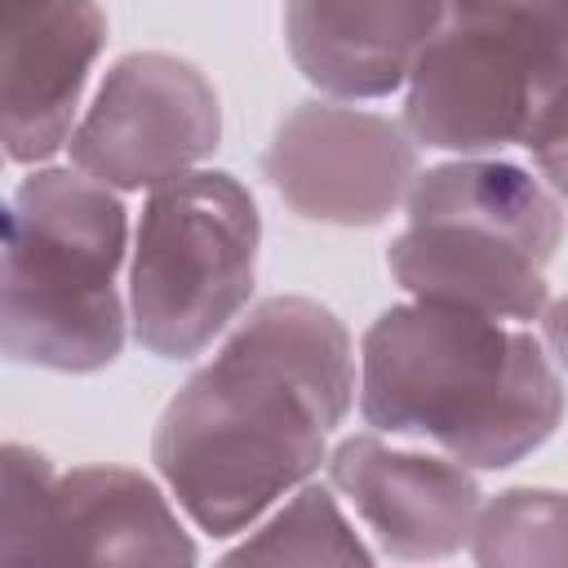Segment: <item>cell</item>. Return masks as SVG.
Returning a JSON list of instances; mask_svg holds the SVG:
<instances>
[{"label":"cell","instance_id":"obj_1","mask_svg":"<svg viewBox=\"0 0 568 568\" xmlns=\"http://www.w3.org/2000/svg\"><path fill=\"white\" fill-rule=\"evenodd\" d=\"M355 390L346 324L311 297H266L164 404L151 462L200 532L235 537L328 462Z\"/></svg>","mask_w":568,"mask_h":568},{"label":"cell","instance_id":"obj_2","mask_svg":"<svg viewBox=\"0 0 568 568\" xmlns=\"http://www.w3.org/2000/svg\"><path fill=\"white\" fill-rule=\"evenodd\" d=\"M359 413L377 435L506 470L564 422V382L532 333L413 297L382 311L359 342Z\"/></svg>","mask_w":568,"mask_h":568},{"label":"cell","instance_id":"obj_3","mask_svg":"<svg viewBox=\"0 0 568 568\" xmlns=\"http://www.w3.org/2000/svg\"><path fill=\"white\" fill-rule=\"evenodd\" d=\"M124 253L115 186L75 164L31 169L4 213V355L71 377L111 368L133 333L115 284Z\"/></svg>","mask_w":568,"mask_h":568},{"label":"cell","instance_id":"obj_4","mask_svg":"<svg viewBox=\"0 0 568 568\" xmlns=\"http://www.w3.org/2000/svg\"><path fill=\"white\" fill-rule=\"evenodd\" d=\"M262 217L226 169L151 186L129 262V328L155 359H195L248 306Z\"/></svg>","mask_w":568,"mask_h":568},{"label":"cell","instance_id":"obj_5","mask_svg":"<svg viewBox=\"0 0 568 568\" xmlns=\"http://www.w3.org/2000/svg\"><path fill=\"white\" fill-rule=\"evenodd\" d=\"M564 80L568 58L546 40L475 9H448L404 80V129L417 146L497 155L524 142Z\"/></svg>","mask_w":568,"mask_h":568},{"label":"cell","instance_id":"obj_6","mask_svg":"<svg viewBox=\"0 0 568 568\" xmlns=\"http://www.w3.org/2000/svg\"><path fill=\"white\" fill-rule=\"evenodd\" d=\"M222 142L209 75L178 53H124L71 133V164L115 191H151L200 169Z\"/></svg>","mask_w":568,"mask_h":568},{"label":"cell","instance_id":"obj_7","mask_svg":"<svg viewBox=\"0 0 568 568\" xmlns=\"http://www.w3.org/2000/svg\"><path fill=\"white\" fill-rule=\"evenodd\" d=\"M417 138L342 98L297 102L262 151V178L306 222L377 226L417 182Z\"/></svg>","mask_w":568,"mask_h":568},{"label":"cell","instance_id":"obj_8","mask_svg":"<svg viewBox=\"0 0 568 568\" xmlns=\"http://www.w3.org/2000/svg\"><path fill=\"white\" fill-rule=\"evenodd\" d=\"M324 470L382 555L448 559L470 546L484 493L466 462L395 448L377 435H346L328 448Z\"/></svg>","mask_w":568,"mask_h":568},{"label":"cell","instance_id":"obj_9","mask_svg":"<svg viewBox=\"0 0 568 568\" xmlns=\"http://www.w3.org/2000/svg\"><path fill=\"white\" fill-rule=\"evenodd\" d=\"M102 44L98 0H4V155L13 164H44L71 146Z\"/></svg>","mask_w":568,"mask_h":568},{"label":"cell","instance_id":"obj_10","mask_svg":"<svg viewBox=\"0 0 568 568\" xmlns=\"http://www.w3.org/2000/svg\"><path fill=\"white\" fill-rule=\"evenodd\" d=\"M444 18L448 0H284V44L320 93L364 102L404 89Z\"/></svg>","mask_w":568,"mask_h":568},{"label":"cell","instance_id":"obj_11","mask_svg":"<svg viewBox=\"0 0 568 568\" xmlns=\"http://www.w3.org/2000/svg\"><path fill=\"white\" fill-rule=\"evenodd\" d=\"M200 550L169 497L129 466H75L58 475L44 564H195Z\"/></svg>","mask_w":568,"mask_h":568},{"label":"cell","instance_id":"obj_12","mask_svg":"<svg viewBox=\"0 0 568 568\" xmlns=\"http://www.w3.org/2000/svg\"><path fill=\"white\" fill-rule=\"evenodd\" d=\"M386 266L408 297L466 306L493 320H541L550 306L546 262L515 240L466 222H408Z\"/></svg>","mask_w":568,"mask_h":568},{"label":"cell","instance_id":"obj_13","mask_svg":"<svg viewBox=\"0 0 568 568\" xmlns=\"http://www.w3.org/2000/svg\"><path fill=\"white\" fill-rule=\"evenodd\" d=\"M404 213L408 222H466L497 231L541 262H550L564 240L559 195L528 169L497 155H457L417 173Z\"/></svg>","mask_w":568,"mask_h":568},{"label":"cell","instance_id":"obj_14","mask_svg":"<svg viewBox=\"0 0 568 568\" xmlns=\"http://www.w3.org/2000/svg\"><path fill=\"white\" fill-rule=\"evenodd\" d=\"M377 555L346 524L333 484L306 479L288 501L226 550V564H373Z\"/></svg>","mask_w":568,"mask_h":568},{"label":"cell","instance_id":"obj_15","mask_svg":"<svg viewBox=\"0 0 568 568\" xmlns=\"http://www.w3.org/2000/svg\"><path fill=\"white\" fill-rule=\"evenodd\" d=\"M470 559L484 568L568 564V493L506 488L488 497L470 528Z\"/></svg>","mask_w":568,"mask_h":568},{"label":"cell","instance_id":"obj_16","mask_svg":"<svg viewBox=\"0 0 568 568\" xmlns=\"http://www.w3.org/2000/svg\"><path fill=\"white\" fill-rule=\"evenodd\" d=\"M58 470L44 453L27 444H4V488H0V559L44 564L49 506Z\"/></svg>","mask_w":568,"mask_h":568},{"label":"cell","instance_id":"obj_17","mask_svg":"<svg viewBox=\"0 0 568 568\" xmlns=\"http://www.w3.org/2000/svg\"><path fill=\"white\" fill-rule=\"evenodd\" d=\"M519 146L532 155V164L546 178V186L559 200H568V80L537 106V115H532V124H528Z\"/></svg>","mask_w":568,"mask_h":568},{"label":"cell","instance_id":"obj_18","mask_svg":"<svg viewBox=\"0 0 568 568\" xmlns=\"http://www.w3.org/2000/svg\"><path fill=\"white\" fill-rule=\"evenodd\" d=\"M448 9H475L501 18L568 58V0H448Z\"/></svg>","mask_w":568,"mask_h":568},{"label":"cell","instance_id":"obj_19","mask_svg":"<svg viewBox=\"0 0 568 568\" xmlns=\"http://www.w3.org/2000/svg\"><path fill=\"white\" fill-rule=\"evenodd\" d=\"M541 342H546L550 359L568 373V297H559L541 311Z\"/></svg>","mask_w":568,"mask_h":568}]
</instances>
